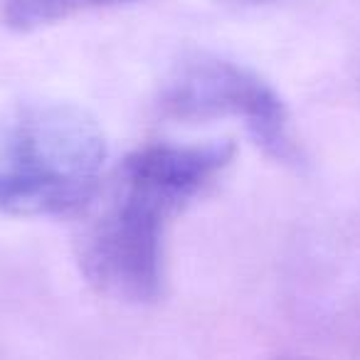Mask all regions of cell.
I'll return each instance as SVG.
<instances>
[{
    "label": "cell",
    "mask_w": 360,
    "mask_h": 360,
    "mask_svg": "<svg viewBox=\"0 0 360 360\" xmlns=\"http://www.w3.org/2000/svg\"><path fill=\"white\" fill-rule=\"evenodd\" d=\"M235 146L150 143L129 153L84 205L77 257L106 299L150 304L163 294V232L232 163Z\"/></svg>",
    "instance_id": "cell-1"
},
{
    "label": "cell",
    "mask_w": 360,
    "mask_h": 360,
    "mask_svg": "<svg viewBox=\"0 0 360 360\" xmlns=\"http://www.w3.org/2000/svg\"><path fill=\"white\" fill-rule=\"evenodd\" d=\"M106 155L104 131L82 106L18 101L0 109V212H82L104 180Z\"/></svg>",
    "instance_id": "cell-2"
},
{
    "label": "cell",
    "mask_w": 360,
    "mask_h": 360,
    "mask_svg": "<svg viewBox=\"0 0 360 360\" xmlns=\"http://www.w3.org/2000/svg\"><path fill=\"white\" fill-rule=\"evenodd\" d=\"M158 106L175 121L242 119L266 155L294 168L304 163L284 99L269 82L237 62L198 57L180 65L165 79Z\"/></svg>",
    "instance_id": "cell-3"
},
{
    "label": "cell",
    "mask_w": 360,
    "mask_h": 360,
    "mask_svg": "<svg viewBox=\"0 0 360 360\" xmlns=\"http://www.w3.org/2000/svg\"><path fill=\"white\" fill-rule=\"evenodd\" d=\"M227 3H269V0H227Z\"/></svg>",
    "instance_id": "cell-4"
},
{
    "label": "cell",
    "mask_w": 360,
    "mask_h": 360,
    "mask_svg": "<svg viewBox=\"0 0 360 360\" xmlns=\"http://www.w3.org/2000/svg\"><path fill=\"white\" fill-rule=\"evenodd\" d=\"M276 360H309V358H276Z\"/></svg>",
    "instance_id": "cell-5"
}]
</instances>
